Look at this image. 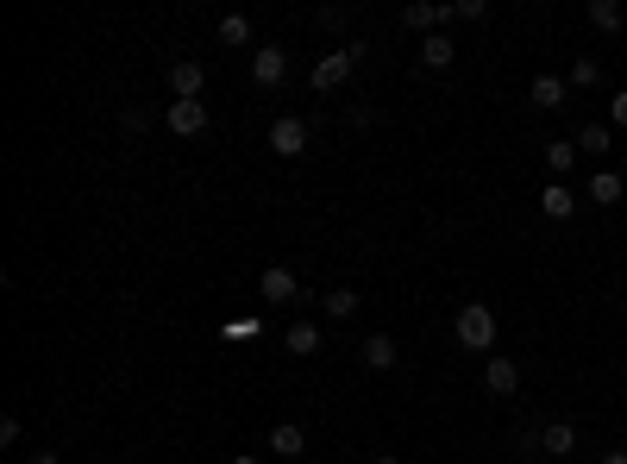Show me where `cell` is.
Returning a JSON list of instances; mask_svg holds the SVG:
<instances>
[{
    "label": "cell",
    "mask_w": 627,
    "mask_h": 464,
    "mask_svg": "<svg viewBox=\"0 0 627 464\" xmlns=\"http://www.w3.org/2000/svg\"><path fill=\"white\" fill-rule=\"evenodd\" d=\"M258 295L270 301V308H289V301H301V283H295V270H289V264H270V270L258 276Z\"/></svg>",
    "instance_id": "cell-7"
},
{
    "label": "cell",
    "mask_w": 627,
    "mask_h": 464,
    "mask_svg": "<svg viewBox=\"0 0 627 464\" xmlns=\"http://www.w3.org/2000/svg\"><path fill=\"white\" fill-rule=\"evenodd\" d=\"M609 126L627 132V88H615V95H609Z\"/></svg>",
    "instance_id": "cell-26"
},
{
    "label": "cell",
    "mask_w": 627,
    "mask_h": 464,
    "mask_svg": "<svg viewBox=\"0 0 627 464\" xmlns=\"http://www.w3.org/2000/svg\"><path fill=\"white\" fill-rule=\"evenodd\" d=\"M609 157L615 151V126L609 120H584V126H577V157Z\"/></svg>",
    "instance_id": "cell-10"
},
{
    "label": "cell",
    "mask_w": 627,
    "mask_h": 464,
    "mask_svg": "<svg viewBox=\"0 0 627 464\" xmlns=\"http://www.w3.org/2000/svg\"><path fill=\"white\" fill-rule=\"evenodd\" d=\"M540 214L546 220H571L577 214V189H571V182H546V189H540Z\"/></svg>",
    "instance_id": "cell-12"
},
{
    "label": "cell",
    "mask_w": 627,
    "mask_h": 464,
    "mask_svg": "<svg viewBox=\"0 0 627 464\" xmlns=\"http://www.w3.org/2000/svg\"><path fill=\"white\" fill-rule=\"evenodd\" d=\"M164 126H170L176 138H201V132H207V101H170V107H164Z\"/></svg>",
    "instance_id": "cell-8"
},
{
    "label": "cell",
    "mask_w": 627,
    "mask_h": 464,
    "mask_svg": "<svg viewBox=\"0 0 627 464\" xmlns=\"http://www.w3.org/2000/svg\"><path fill=\"white\" fill-rule=\"evenodd\" d=\"M590 26H596V32H621L627 13L615 7V0H590Z\"/></svg>",
    "instance_id": "cell-22"
},
{
    "label": "cell",
    "mask_w": 627,
    "mask_h": 464,
    "mask_svg": "<svg viewBox=\"0 0 627 464\" xmlns=\"http://www.w3.org/2000/svg\"><path fill=\"white\" fill-rule=\"evenodd\" d=\"M232 345H239V339H258V314H239V320H226V327H220Z\"/></svg>",
    "instance_id": "cell-24"
},
{
    "label": "cell",
    "mask_w": 627,
    "mask_h": 464,
    "mask_svg": "<svg viewBox=\"0 0 627 464\" xmlns=\"http://www.w3.org/2000/svg\"><path fill=\"white\" fill-rule=\"evenodd\" d=\"M251 82L258 88H283L289 82V51L283 44H258V51H251Z\"/></svg>",
    "instance_id": "cell-5"
},
{
    "label": "cell",
    "mask_w": 627,
    "mask_h": 464,
    "mask_svg": "<svg viewBox=\"0 0 627 464\" xmlns=\"http://www.w3.org/2000/svg\"><path fill=\"white\" fill-rule=\"evenodd\" d=\"M596 464H627V446H609V452H602Z\"/></svg>",
    "instance_id": "cell-29"
},
{
    "label": "cell",
    "mask_w": 627,
    "mask_h": 464,
    "mask_svg": "<svg viewBox=\"0 0 627 464\" xmlns=\"http://www.w3.org/2000/svg\"><path fill=\"white\" fill-rule=\"evenodd\" d=\"M364 57H370V44H339V51H327V57L314 63V95H339Z\"/></svg>",
    "instance_id": "cell-2"
},
{
    "label": "cell",
    "mask_w": 627,
    "mask_h": 464,
    "mask_svg": "<svg viewBox=\"0 0 627 464\" xmlns=\"http://www.w3.org/2000/svg\"><path fill=\"white\" fill-rule=\"evenodd\" d=\"M621 195H627V182H621L615 170H596V176H590V201H596V207H615Z\"/></svg>",
    "instance_id": "cell-20"
},
{
    "label": "cell",
    "mask_w": 627,
    "mask_h": 464,
    "mask_svg": "<svg viewBox=\"0 0 627 464\" xmlns=\"http://www.w3.org/2000/svg\"><path fill=\"white\" fill-rule=\"evenodd\" d=\"M120 126L145 138V132H151V113H145V107H126V113H120Z\"/></svg>",
    "instance_id": "cell-27"
},
{
    "label": "cell",
    "mask_w": 627,
    "mask_h": 464,
    "mask_svg": "<svg viewBox=\"0 0 627 464\" xmlns=\"http://www.w3.org/2000/svg\"><path fill=\"white\" fill-rule=\"evenodd\" d=\"M540 452H546V458H571V452H577V427H571V421H546V427H540Z\"/></svg>",
    "instance_id": "cell-13"
},
{
    "label": "cell",
    "mask_w": 627,
    "mask_h": 464,
    "mask_svg": "<svg viewBox=\"0 0 627 464\" xmlns=\"http://www.w3.org/2000/svg\"><path fill=\"white\" fill-rule=\"evenodd\" d=\"M452 333H458L464 352H483V358H490V352H496V308H490V301H464L458 320H452Z\"/></svg>",
    "instance_id": "cell-1"
},
{
    "label": "cell",
    "mask_w": 627,
    "mask_h": 464,
    "mask_svg": "<svg viewBox=\"0 0 627 464\" xmlns=\"http://www.w3.org/2000/svg\"><path fill=\"white\" fill-rule=\"evenodd\" d=\"M214 38L232 44V51H239V44H251V13H226L220 26H214Z\"/></svg>",
    "instance_id": "cell-21"
},
{
    "label": "cell",
    "mask_w": 627,
    "mask_h": 464,
    "mask_svg": "<svg viewBox=\"0 0 627 464\" xmlns=\"http://www.w3.org/2000/svg\"><path fill=\"white\" fill-rule=\"evenodd\" d=\"M458 19H471V26H483V19H490V0H458Z\"/></svg>",
    "instance_id": "cell-28"
},
{
    "label": "cell",
    "mask_w": 627,
    "mask_h": 464,
    "mask_svg": "<svg viewBox=\"0 0 627 464\" xmlns=\"http://www.w3.org/2000/svg\"><path fill=\"white\" fill-rule=\"evenodd\" d=\"M358 308H364L358 289H327V295H320V314H327V320H352Z\"/></svg>",
    "instance_id": "cell-19"
},
{
    "label": "cell",
    "mask_w": 627,
    "mask_h": 464,
    "mask_svg": "<svg viewBox=\"0 0 627 464\" xmlns=\"http://www.w3.org/2000/svg\"><path fill=\"white\" fill-rule=\"evenodd\" d=\"M452 63H458V44H452L446 32L421 38V69H452Z\"/></svg>",
    "instance_id": "cell-17"
},
{
    "label": "cell",
    "mask_w": 627,
    "mask_h": 464,
    "mask_svg": "<svg viewBox=\"0 0 627 464\" xmlns=\"http://www.w3.org/2000/svg\"><path fill=\"white\" fill-rule=\"evenodd\" d=\"M370 464H402V458H396V452H377V458H370Z\"/></svg>",
    "instance_id": "cell-32"
},
{
    "label": "cell",
    "mask_w": 627,
    "mask_h": 464,
    "mask_svg": "<svg viewBox=\"0 0 627 464\" xmlns=\"http://www.w3.org/2000/svg\"><path fill=\"white\" fill-rule=\"evenodd\" d=\"M565 76H546V69H540V76H533V107H540V113H559L565 107Z\"/></svg>",
    "instance_id": "cell-15"
},
{
    "label": "cell",
    "mask_w": 627,
    "mask_h": 464,
    "mask_svg": "<svg viewBox=\"0 0 627 464\" xmlns=\"http://www.w3.org/2000/svg\"><path fill=\"white\" fill-rule=\"evenodd\" d=\"M283 345H289V352H295V358H314V352H320V327H314V320H289V333H283Z\"/></svg>",
    "instance_id": "cell-18"
},
{
    "label": "cell",
    "mask_w": 627,
    "mask_h": 464,
    "mask_svg": "<svg viewBox=\"0 0 627 464\" xmlns=\"http://www.w3.org/2000/svg\"><path fill=\"white\" fill-rule=\"evenodd\" d=\"M301 464H320V458H301Z\"/></svg>",
    "instance_id": "cell-34"
},
{
    "label": "cell",
    "mask_w": 627,
    "mask_h": 464,
    "mask_svg": "<svg viewBox=\"0 0 627 464\" xmlns=\"http://www.w3.org/2000/svg\"><path fill=\"white\" fill-rule=\"evenodd\" d=\"M565 82H571V88H602V63H596V57H577Z\"/></svg>",
    "instance_id": "cell-23"
},
{
    "label": "cell",
    "mask_w": 627,
    "mask_h": 464,
    "mask_svg": "<svg viewBox=\"0 0 627 464\" xmlns=\"http://www.w3.org/2000/svg\"><path fill=\"white\" fill-rule=\"evenodd\" d=\"M452 19H458V0H414V7H402V26L408 32H446L452 26Z\"/></svg>",
    "instance_id": "cell-3"
},
{
    "label": "cell",
    "mask_w": 627,
    "mask_h": 464,
    "mask_svg": "<svg viewBox=\"0 0 627 464\" xmlns=\"http://www.w3.org/2000/svg\"><path fill=\"white\" fill-rule=\"evenodd\" d=\"M201 88H207V69H201L195 57L170 63V95H176V101H201Z\"/></svg>",
    "instance_id": "cell-9"
},
{
    "label": "cell",
    "mask_w": 627,
    "mask_h": 464,
    "mask_svg": "<svg viewBox=\"0 0 627 464\" xmlns=\"http://www.w3.org/2000/svg\"><path fill=\"white\" fill-rule=\"evenodd\" d=\"M26 464H63V452H32Z\"/></svg>",
    "instance_id": "cell-30"
},
{
    "label": "cell",
    "mask_w": 627,
    "mask_h": 464,
    "mask_svg": "<svg viewBox=\"0 0 627 464\" xmlns=\"http://www.w3.org/2000/svg\"><path fill=\"white\" fill-rule=\"evenodd\" d=\"M270 151L276 157H308V120H301V113L270 120Z\"/></svg>",
    "instance_id": "cell-6"
},
{
    "label": "cell",
    "mask_w": 627,
    "mask_h": 464,
    "mask_svg": "<svg viewBox=\"0 0 627 464\" xmlns=\"http://www.w3.org/2000/svg\"><path fill=\"white\" fill-rule=\"evenodd\" d=\"M226 464H264V458L258 452H239V458H226Z\"/></svg>",
    "instance_id": "cell-31"
},
{
    "label": "cell",
    "mask_w": 627,
    "mask_h": 464,
    "mask_svg": "<svg viewBox=\"0 0 627 464\" xmlns=\"http://www.w3.org/2000/svg\"><path fill=\"white\" fill-rule=\"evenodd\" d=\"M314 26H327V32H345V26H352V7H320V13H314Z\"/></svg>",
    "instance_id": "cell-25"
},
{
    "label": "cell",
    "mask_w": 627,
    "mask_h": 464,
    "mask_svg": "<svg viewBox=\"0 0 627 464\" xmlns=\"http://www.w3.org/2000/svg\"><path fill=\"white\" fill-rule=\"evenodd\" d=\"M540 157H546L552 182H565V176L577 170V138H552V145H540Z\"/></svg>",
    "instance_id": "cell-14"
},
{
    "label": "cell",
    "mask_w": 627,
    "mask_h": 464,
    "mask_svg": "<svg viewBox=\"0 0 627 464\" xmlns=\"http://www.w3.org/2000/svg\"><path fill=\"white\" fill-rule=\"evenodd\" d=\"M515 389H521V364H515V358H502V352H490V358H483V396L508 402Z\"/></svg>",
    "instance_id": "cell-4"
},
{
    "label": "cell",
    "mask_w": 627,
    "mask_h": 464,
    "mask_svg": "<svg viewBox=\"0 0 627 464\" xmlns=\"http://www.w3.org/2000/svg\"><path fill=\"white\" fill-rule=\"evenodd\" d=\"M396 358H402V352H396V339H389V333H370V339L358 345V364H364V370H396Z\"/></svg>",
    "instance_id": "cell-11"
},
{
    "label": "cell",
    "mask_w": 627,
    "mask_h": 464,
    "mask_svg": "<svg viewBox=\"0 0 627 464\" xmlns=\"http://www.w3.org/2000/svg\"><path fill=\"white\" fill-rule=\"evenodd\" d=\"M107 464H126V458H107Z\"/></svg>",
    "instance_id": "cell-33"
},
{
    "label": "cell",
    "mask_w": 627,
    "mask_h": 464,
    "mask_svg": "<svg viewBox=\"0 0 627 464\" xmlns=\"http://www.w3.org/2000/svg\"><path fill=\"white\" fill-rule=\"evenodd\" d=\"M270 452L276 458H301V452H308V433H301L295 421H276L270 427Z\"/></svg>",
    "instance_id": "cell-16"
}]
</instances>
